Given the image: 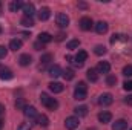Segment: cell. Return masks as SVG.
Returning <instances> with one entry per match:
<instances>
[{"instance_id":"ba28073f","label":"cell","mask_w":132,"mask_h":130,"mask_svg":"<svg viewBox=\"0 0 132 130\" xmlns=\"http://www.w3.org/2000/svg\"><path fill=\"white\" fill-rule=\"evenodd\" d=\"M23 113H25V116H26L28 119H37V116H38L37 109H35V107H32V106H28V107L23 110Z\"/></svg>"},{"instance_id":"ab89813d","label":"cell","mask_w":132,"mask_h":130,"mask_svg":"<svg viewBox=\"0 0 132 130\" xmlns=\"http://www.w3.org/2000/svg\"><path fill=\"white\" fill-rule=\"evenodd\" d=\"M65 37H66L65 34H63V32H60L59 35H57V37H55V40H57V41H62V40H63Z\"/></svg>"},{"instance_id":"d6a6232c","label":"cell","mask_w":132,"mask_h":130,"mask_svg":"<svg viewBox=\"0 0 132 130\" xmlns=\"http://www.w3.org/2000/svg\"><path fill=\"white\" fill-rule=\"evenodd\" d=\"M17 130H31V124L29 123H20Z\"/></svg>"},{"instance_id":"f546056e","label":"cell","mask_w":132,"mask_h":130,"mask_svg":"<svg viewBox=\"0 0 132 130\" xmlns=\"http://www.w3.org/2000/svg\"><path fill=\"white\" fill-rule=\"evenodd\" d=\"M106 84L108 86H115L117 84V77L115 75H108L106 77Z\"/></svg>"},{"instance_id":"277c9868","label":"cell","mask_w":132,"mask_h":130,"mask_svg":"<svg viewBox=\"0 0 132 130\" xmlns=\"http://www.w3.org/2000/svg\"><path fill=\"white\" fill-rule=\"evenodd\" d=\"M55 22H57V25L60 26V28H68V25H69V17L63 14V12H59L57 14V17H55Z\"/></svg>"},{"instance_id":"484cf974","label":"cell","mask_w":132,"mask_h":130,"mask_svg":"<svg viewBox=\"0 0 132 130\" xmlns=\"http://www.w3.org/2000/svg\"><path fill=\"white\" fill-rule=\"evenodd\" d=\"M62 75H63V78H65L66 81H71V80L75 77V73H74V70H72V69H65Z\"/></svg>"},{"instance_id":"cb8c5ba5","label":"cell","mask_w":132,"mask_h":130,"mask_svg":"<svg viewBox=\"0 0 132 130\" xmlns=\"http://www.w3.org/2000/svg\"><path fill=\"white\" fill-rule=\"evenodd\" d=\"M37 124L42 126V127H48V126H49L48 116H46V115H38V116H37Z\"/></svg>"},{"instance_id":"83f0119b","label":"cell","mask_w":132,"mask_h":130,"mask_svg":"<svg viewBox=\"0 0 132 130\" xmlns=\"http://www.w3.org/2000/svg\"><path fill=\"white\" fill-rule=\"evenodd\" d=\"M106 51H108V49H106L103 44H97V46L94 48V52H95V55H104V54H106Z\"/></svg>"},{"instance_id":"7dc6e473","label":"cell","mask_w":132,"mask_h":130,"mask_svg":"<svg viewBox=\"0 0 132 130\" xmlns=\"http://www.w3.org/2000/svg\"><path fill=\"white\" fill-rule=\"evenodd\" d=\"M131 130H132V129H131Z\"/></svg>"},{"instance_id":"60d3db41","label":"cell","mask_w":132,"mask_h":130,"mask_svg":"<svg viewBox=\"0 0 132 130\" xmlns=\"http://www.w3.org/2000/svg\"><path fill=\"white\" fill-rule=\"evenodd\" d=\"M78 8H81V9H86V8H88V5H86V3H78Z\"/></svg>"},{"instance_id":"ee69618b","label":"cell","mask_w":132,"mask_h":130,"mask_svg":"<svg viewBox=\"0 0 132 130\" xmlns=\"http://www.w3.org/2000/svg\"><path fill=\"white\" fill-rule=\"evenodd\" d=\"M0 130H3V121L0 119Z\"/></svg>"},{"instance_id":"bcb514c9","label":"cell","mask_w":132,"mask_h":130,"mask_svg":"<svg viewBox=\"0 0 132 130\" xmlns=\"http://www.w3.org/2000/svg\"><path fill=\"white\" fill-rule=\"evenodd\" d=\"M88 130H97V129H94V127H92V129H88Z\"/></svg>"},{"instance_id":"4dcf8cb0","label":"cell","mask_w":132,"mask_h":130,"mask_svg":"<svg viewBox=\"0 0 132 130\" xmlns=\"http://www.w3.org/2000/svg\"><path fill=\"white\" fill-rule=\"evenodd\" d=\"M80 46V40H71L68 41V49H75Z\"/></svg>"},{"instance_id":"5bb4252c","label":"cell","mask_w":132,"mask_h":130,"mask_svg":"<svg viewBox=\"0 0 132 130\" xmlns=\"http://www.w3.org/2000/svg\"><path fill=\"white\" fill-rule=\"evenodd\" d=\"M128 129V121L126 119H117L112 124V130H126Z\"/></svg>"},{"instance_id":"d6986e66","label":"cell","mask_w":132,"mask_h":130,"mask_svg":"<svg viewBox=\"0 0 132 130\" xmlns=\"http://www.w3.org/2000/svg\"><path fill=\"white\" fill-rule=\"evenodd\" d=\"M23 2H20V0H15V2H11L9 3V11H12V12H17L19 9H23Z\"/></svg>"},{"instance_id":"7c38bea8","label":"cell","mask_w":132,"mask_h":130,"mask_svg":"<svg viewBox=\"0 0 132 130\" xmlns=\"http://www.w3.org/2000/svg\"><path fill=\"white\" fill-rule=\"evenodd\" d=\"M12 77H14V73L8 67H0V80L8 81V80H12Z\"/></svg>"},{"instance_id":"ffe728a7","label":"cell","mask_w":132,"mask_h":130,"mask_svg":"<svg viewBox=\"0 0 132 130\" xmlns=\"http://www.w3.org/2000/svg\"><path fill=\"white\" fill-rule=\"evenodd\" d=\"M38 41L43 43V44H46V43L52 41V35L48 34V32H40V35H38Z\"/></svg>"},{"instance_id":"9a60e30c","label":"cell","mask_w":132,"mask_h":130,"mask_svg":"<svg viewBox=\"0 0 132 130\" xmlns=\"http://www.w3.org/2000/svg\"><path fill=\"white\" fill-rule=\"evenodd\" d=\"M109 70H111V64L108 61H100L97 64V72L98 73H109Z\"/></svg>"},{"instance_id":"52a82bcc","label":"cell","mask_w":132,"mask_h":130,"mask_svg":"<svg viewBox=\"0 0 132 130\" xmlns=\"http://www.w3.org/2000/svg\"><path fill=\"white\" fill-rule=\"evenodd\" d=\"M112 101H114V98H112L111 94H103V95L98 98V104H100V106H103V107L111 106V104H112Z\"/></svg>"},{"instance_id":"4fadbf2b","label":"cell","mask_w":132,"mask_h":130,"mask_svg":"<svg viewBox=\"0 0 132 130\" xmlns=\"http://www.w3.org/2000/svg\"><path fill=\"white\" fill-rule=\"evenodd\" d=\"M23 12H25V17H32L34 14H35L34 3H25L23 5Z\"/></svg>"},{"instance_id":"6da1fadb","label":"cell","mask_w":132,"mask_h":130,"mask_svg":"<svg viewBox=\"0 0 132 130\" xmlns=\"http://www.w3.org/2000/svg\"><path fill=\"white\" fill-rule=\"evenodd\" d=\"M86 95H88V86H86V83L80 81V83L75 86L74 98H75V99H78V101H83V99H86Z\"/></svg>"},{"instance_id":"3957f363","label":"cell","mask_w":132,"mask_h":130,"mask_svg":"<svg viewBox=\"0 0 132 130\" xmlns=\"http://www.w3.org/2000/svg\"><path fill=\"white\" fill-rule=\"evenodd\" d=\"M78 124H80V121H78V118L77 116H68L65 119V127L68 130H74L78 127Z\"/></svg>"},{"instance_id":"8992f818","label":"cell","mask_w":132,"mask_h":130,"mask_svg":"<svg viewBox=\"0 0 132 130\" xmlns=\"http://www.w3.org/2000/svg\"><path fill=\"white\" fill-rule=\"evenodd\" d=\"M48 87H49V90H51L52 94H62L63 89H65V86H63L62 83H57V81H51V83L48 84Z\"/></svg>"},{"instance_id":"30bf717a","label":"cell","mask_w":132,"mask_h":130,"mask_svg":"<svg viewBox=\"0 0 132 130\" xmlns=\"http://www.w3.org/2000/svg\"><path fill=\"white\" fill-rule=\"evenodd\" d=\"M111 119H112V113H111V112L103 110V112H100V113H98V121H100V123L108 124V123H111Z\"/></svg>"},{"instance_id":"4316f807","label":"cell","mask_w":132,"mask_h":130,"mask_svg":"<svg viewBox=\"0 0 132 130\" xmlns=\"http://www.w3.org/2000/svg\"><path fill=\"white\" fill-rule=\"evenodd\" d=\"M46 107H48L49 110H55V109L59 107V101H57V99H54V98H49V101H48Z\"/></svg>"},{"instance_id":"ac0fdd59","label":"cell","mask_w":132,"mask_h":130,"mask_svg":"<svg viewBox=\"0 0 132 130\" xmlns=\"http://www.w3.org/2000/svg\"><path fill=\"white\" fill-rule=\"evenodd\" d=\"M86 77H88V80H89L91 83L98 81V72H97V69H89V70L86 72Z\"/></svg>"},{"instance_id":"9c48e42d","label":"cell","mask_w":132,"mask_h":130,"mask_svg":"<svg viewBox=\"0 0 132 130\" xmlns=\"http://www.w3.org/2000/svg\"><path fill=\"white\" fill-rule=\"evenodd\" d=\"M48 72H49V77H51V78H59V77L63 73L62 67H60L59 64H52L51 67H49V70H48Z\"/></svg>"},{"instance_id":"8fae6325","label":"cell","mask_w":132,"mask_h":130,"mask_svg":"<svg viewBox=\"0 0 132 130\" xmlns=\"http://www.w3.org/2000/svg\"><path fill=\"white\" fill-rule=\"evenodd\" d=\"M49 17H51V9H49V8L45 6V8H42V9L38 11V20H40V22H46Z\"/></svg>"},{"instance_id":"d4e9b609","label":"cell","mask_w":132,"mask_h":130,"mask_svg":"<svg viewBox=\"0 0 132 130\" xmlns=\"http://www.w3.org/2000/svg\"><path fill=\"white\" fill-rule=\"evenodd\" d=\"M20 23H22V26H25V28H32L34 26V18L32 17H23Z\"/></svg>"},{"instance_id":"f1b7e54d","label":"cell","mask_w":132,"mask_h":130,"mask_svg":"<svg viewBox=\"0 0 132 130\" xmlns=\"http://www.w3.org/2000/svg\"><path fill=\"white\" fill-rule=\"evenodd\" d=\"M52 58H54V57H52V54H45V55L42 57V60H40V61H42V64H40V66L51 63V61H52Z\"/></svg>"},{"instance_id":"e0dca14e","label":"cell","mask_w":132,"mask_h":130,"mask_svg":"<svg viewBox=\"0 0 132 130\" xmlns=\"http://www.w3.org/2000/svg\"><path fill=\"white\" fill-rule=\"evenodd\" d=\"M22 44H23V43H22V40H19V38H12V40L9 41V49L17 52L19 49H22Z\"/></svg>"},{"instance_id":"7a4b0ae2","label":"cell","mask_w":132,"mask_h":130,"mask_svg":"<svg viewBox=\"0 0 132 130\" xmlns=\"http://www.w3.org/2000/svg\"><path fill=\"white\" fill-rule=\"evenodd\" d=\"M86 58H88V52H86V51H78V54H77L75 58H74V66H75V67H81V66L85 64Z\"/></svg>"},{"instance_id":"1f68e13d","label":"cell","mask_w":132,"mask_h":130,"mask_svg":"<svg viewBox=\"0 0 132 130\" xmlns=\"http://www.w3.org/2000/svg\"><path fill=\"white\" fill-rule=\"evenodd\" d=\"M123 75H125V77H132V66L131 64H128V66L123 67Z\"/></svg>"},{"instance_id":"836d02e7","label":"cell","mask_w":132,"mask_h":130,"mask_svg":"<svg viewBox=\"0 0 132 130\" xmlns=\"http://www.w3.org/2000/svg\"><path fill=\"white\" fill-rule=\"evenodd\" d=\"M48 101H49V97H48L46 94H42V95H40V103H42L43 106H46V104H48Z\"/></svg>"},{"instance_id":"74e56055","label":"cell","mask_w":132,"mask_h":130,"mask_svg":"<svg viewBox=\"0 0 132 130\" xmlns=\"http://www.w3.org/2000/svg\"><path fill=\"white\" fill-rule=\"evenodd\" d=\"M43 46H45V44H43V43H40V41L34 43V49H35V51H42V49H43Z\"/></svg>"},{"instance_id":"7402d4cb","label":"cell","mask_w":132,"mask_h":130,"mask_svg":"<svg viewBox=\"0 0 132 130\" xmlns=\"http://www.w3.org/2000/svg\"><path fill=\"white\" fill-rule=\"evenodd\" d=\"M26 107H28L26 99H25V98H17V101H15V109H17V110H25Z\"/></svg>"},{"instance_id":"e575fe53","label":"cell","mask_w":132,"mask_h":130,"mask_svg":"<svg viewBox=\"0 0 132 130\" xmlns=\"http://www.w3.org/2000/svg\"><path fill=\"white\" fill-rule=\"evenodd\" d=\"M8 55V49L5 46H0V58H5Z\"/></svg>"},{"instance_id":"5b68a950","label":"cell","mask_w":132,"mask_h":130,"mask_svg":"<svg viewBox=\"0 0 132 130\" xmlns=\"http://www.w3.org/2000/svg\"><path fill=\"white\" fill-rule=\"evenodd\" d=\"M92 26H94L92 18H89V17H83V18L80 20V28H81L83 31H91Z\"/></svg>"},{"instance_id":"8d00e7d4","label":"cell","mask_w":132,"mask_h":130,"mask_svg":"<svg viewBox=\"0 0 132 130\" xmlns=\"http://www.w3.org/2000/svg\"><path fill=\"white\" fill-rule=\"evenodd\" d=\"M118 40H120V34H114V35L111 37V43H112V44H114V43H117Z\"/></svg>"},{"instance_id":"44dd1931","label":"cell","mask_w":132,"mask_h":130,"mask_svg":"<svg viewBox=\"0 0 132 130\" xmlns=\"http://www.w3.org/2000/svg\"><path fill=\"white\" fill-rule=\"evenodd\" d=\"M95 31H97V34H106L108 32V23L106 22H98L95 25Z\"/></svg>"},{"instance_id":"f35d334b","label":"cell","mask_w":132,"mask_h":130,"mask_svg":"<svg viewBox=\"0 0 132 130\" xmlns=\"http://www.w3.org/2000/svg\"><path fill=\"white\" fill-rule=\"evenodd\" d=\"M125 103H126L128 106H132V95H128V97L125 98Z\"/></svg>"},{"instance_id":"d590c367","label":"cell","mask_w":132,"mask_h":130,"mask_svg":"<svg viewBox=\"0 0 132 130\" xmlns=\"http://www.w3.org/2000/svg\"><path fill=\"white\" fill-rule=\"evenodd\" d=\"M123 89H125V90H132V81H125Z\"/></svg>"},{"instance_id":"603a6c76","label":"cell","mask_w":132,"mask_h":130,"mask_svg":"<svg viewBox=\"0 0 132 130\" xmlns=\"http://www.w3.org/2000/svg\"><path fill=\"white\" fill-rule=\"evenodd\" d=\"M74 112H75L77 118H78V116H86V115H88V107H86V106H78V107L74 109Z\"/></svg>"},{"instance_id":"7bdbcfd3","label":"cell","mask_w":132,"mask_h":130,"mask_svg":"<svg viewBox=\"0 0 132 130\" xmlns=\"http://www.w3.org/2000/svg\"><path fill=\"white\" fill-rule=\"evenodd\" d=\"M72 60H74V58H72L71 55H66V61H72Z\"/></svg>"},{"instance_id":"f6af8a7d","label":"cell","mask_w":132,"mask_h":130,"mask_svg":"<svg viewBox=\"0 0 132 130\" xmlns=\"http://www.w3.org/2000/svg\"><path fill=\"white\" fill-rule=\"evenodd\" d=\"M0 14H2V5H0Z\"/></svg>"},{"instance_id":"b9f144b4","label":"cell","mask_w":132,"mask_h":130,"mask_svg":"<svg viewBox=\"0 0 132 130\" xmlns=\"http://www.w3.org/2000/svg\"><path fill=\"white\" fill-rule=\"evenodd\" d=\"M3 113H5V106L0 104V115H3Z\"/></svg>"},{"instance_id":"2e32d148","label":"cell","mask_w":132,"mask_h":130,"mask_svg":"<svg viewBox=\"0 0 132 130\" xmlns=\"http://www.w3.org/2000/svg\"><path fill=\"white\" fill-rule=\"evenodd\" d=\"M19 63H20V66H29L32 63V57L29 54H22L19 58Z\"/></svg>"}]
</instances>
